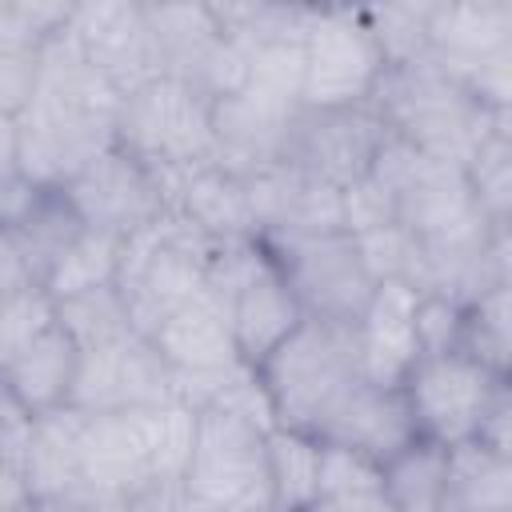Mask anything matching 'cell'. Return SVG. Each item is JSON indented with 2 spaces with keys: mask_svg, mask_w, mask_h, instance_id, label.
Wrapping results in <instances>:
<instances>
[{
  "mask_svg": "<svg viewBox=\"0 0 512 512\" xmlns=\"http://www.w3.org/2000/svg\"><path fill=\"white\" fill-rule=\"evenodd\" d=\"M372 108L392 136L456 168H464L496 128H508V116L488 112L480 100H472L468 88L452 80L432 56L388 68L372 96Z\"/></svg>",
  "mask_w": 512,
  "mask_h": 512,
  "instance_id": "6da1fadb",
  "label": "cell"
},
{
  "mask_svg": "<svg viewBox=\"0 0 512 512\" xmlns=\"http://www.w3.org/2000/svg\"><path fill=\"white\" fill-rule=\"evenodd\" d=\"M256 376L268 392L276 428L320 436L336 404L360 380L356 324L304 320L284 344H276L256 364Z\"/></svg>",
  "mask_w": 512,
  "mask_h": 512,
  "instance_id": "7a4b0ae2",
  "label": "cell"
},
{
  "mask_svg": "<svg viewBox=\"0 0 512 512\" xmlns=\"http://www.w3.org/2000/svg\"><path fill=\"white\" fill-rule=\"evenodd\" d=\"M212 248L216 244L172 208L156 224L120 240L116 288L140 336H152L180 304L204 292Z\"/></svg>",
  "mask_w": 512,
  "mask_h": 512,
  "instance_id": "3957f363",
  "label": "cell"
},
{
  "mask_svg": "<svg viewBox=\"0 0 512 512\" xmlns=\"http://www.w3.org/2000/svg\"><path fill=\"white\" fill-rule=\"evenodd\" d=\"M116 144L160 172L164 192L176 176L216 164L212 104L184 80L160 76L124 96L116 116Z\"/></svg>",
  "mask_w": 512,
  "mask_h": 512,
  "instance_id": "277c9868",
  "label": "cell"
},
{
  "mask_svg": "<svg viewBox=\"0 0 512 512\" xmlns=\"http://www.w3.org/2000/svg\"><path fill=\"white\" fill-rule=\"evenodd\" d=\"M264 436L224 408H200L192 460L180 480L184 492L216 512H272Z\"/></svg>",
  "mask_w": 512,
  "mask_h": 512,
  "instance_id": "5b68a950",
  "label": "cell"
},
{
  "mask_svg": "<svg viewBox=\"0 0 512 512\" xmlns=\"http://www.w3.org/2000/svg\"><path fill=\"white\" fill-rule=\"evenodd\" d=\"M300 48H304L300 108L372 104L388 68L360 8H316V20Z\"/></svg>",
  "mask_w": 512,
  "mask_h": 512,
  "instance_id": "8992f818",
  "label": "cell"
},
{
  "mask_svg": "<svg viewBox=\"0 0 512 512\" xmlns=\"http://www.w3.org/2000/svg\"><path fill=\"white\" fill-rule=\"evenodd\" d=\"M292 296L300 300L308 320L356 324L372 296V280L360 268L356 244L348 232H316V236H260Z\"/></svg>",
  "mask_w": 512,
  "mask_h": 512,
  "instance_id": "52a82bcc",
  "label": "cell"
},
{
  "mask_svg": "<svg viewBox=\"0 0 512 512\" xmlns=\"http://www.w3.org/2000/svg\"><path fill=\"white\" fill-rule=\"evenodd\" d=\"M404 400L412 408L416 432L444 448L468 444L488 416V408L512 388L508 380L484 372L460 352L420 356L404 376Z\"/></svg>",
  "mask_w": 512,
  "mask_h": 512,
  "instance_id": "ba28073f",
  "label": "cell"
},
{
  "mask_svg": "<svg viewBox=\"0 0 512 512\" xmlns=\"http://www.w3.org/2000/svg\"><path fill=\"white\" fill-rule=\"evenodd\" d=\"M64 196L76 208L84 228L116 236V240L156 224L168 212V192H164L160 172L136 160L120 144H108L100 156H92L64 184Z\"/></svg>",
  "mask_w": 512,
  "mask_h": 512,
  "instance_id": "9c48e42d",
  "label": "cell"
},
{
  "mask_svg": "<svg viewBox=\"0 0 512 512\" xmlns=\"http://www.w3.org/2000/svg\"><path fill=\"white\" fill-rule=\"evenodd\" d=\"M388 128L372 104L356 108H300L288 120L280 164L308 172L332 188H348L368 176Z\"/></svg>",
  "mask_w": 512,
  "mask_h": 512,
  "instance_id": "30bf717a",
  "label": "cell"
},
{
  "mask_svg": "<svg viewBox=\"0 0 512 512\" xmlns=\"http://www.w3.org/2000/svg\"><path fill=\"white\" fill-rule=\"evenodd\" d=\"M68 36L84 52V60L108 76V84L120 96H132L136 88L164 76V56L148 28L144 4H132V0L72 4Z\"/></svg>",
  "mask_w": 512,
  "mask_h": 512,
  "instance_id": "8fae6325",
  "label": "cell"
},
{
  "mask_svg": "<svg viewBox=\"0 0 512 512\" xmlns=\"http://www.w3.org/2000/svg\"><path fill=\"white\" fill-rule=\"evenodd\" d=\"M172 400V368L156 352V344L140 332L80 352L76 380L68 404L96 416V412H124V408H156Z\"/></svg>",
  "mask_w": 512,
  "mask_h": 512,
  "instance_id": "7c38bea8",
  "label": "cell"
},
{
  "mask_svg": "<svg viewBox=\"0 0 512 512\" xmlns=\"http://www.w3.org/2000/svg\"><path fill=\"white\" fill-rule=\"evenodd\" d=\"M156 480L148 460V428L144 408L96 412L84 424L80 440V488L92 492L108 512L132 488Z\"/></svg>",
  "mask_w": 512,
  "mask_h": 512,
  "instance_id": "4fadbf2b",
  "label": "cell"
},
{
  "mask_svg": "<svg viewBox=\"0 0 512 512\" xmlns=\"http://www.w3.org/2000/svg\"><path fill=\"white\" fill-rule=\"evenodd\" d=\"M416 304L420 292L404 280H388L372 288L364 312L356 316V356H360V376L368 384L400 388L412 364L420 360Z\"/></svg>",
  "mask_w": 512,
  "mask_h": 512,
  "instance_id": "5bb4252c",
  "label": "cell"
},
{
  "mask_svg": "<svg viewBox=\"0 0 512 512\" xmlns=\"http://www.w3.org/2000/svg\"><path fill=\"white\" fill-rule=\"evenodd\" d=\"M416 420L412 408L404 400V388L392 384H368L364 376L348 388V396L336 404V412L328 416V424L320 428V440L328 444H344L364 452L368 460L384 464L392 460L400 448H408L416 440Z\"/></svg>",
  "mask_w": 512,
  "mask_h": 512,
  "instance_id": "9a60e30c",
  "label": "cell"
},
{
  "mask_svg": "<svg viewBox=\"0 0 512 512\" xmlns=\"http://www.w3.org/2000/svg\"><path fill=\"white\" fill-rule=\"evenodd\" d=\"M148 340L156 344V352L164 356L172 376H208V372H224L240 360L236 340H232L228 300L216 296L208 284L188 304H180Z\"/></svg>",
  "mask_w": 512,
  "mask_h": 512,
  "instance_id": "2e32d148",
  "label": "cell"
},
{
  "mask_svg": "<svg viewBox=\"0 0 512 512\" xmlns=\"http://www.w3.org/2000/svg\"><path fill=\"white\" fill-rule=\"evenodd\" d=\"M504 52H512L508 0H456L428 8V56L448 76Z\"/></svg>",
  "mask_w": 512,
  "mask_h": 512,
  "instance_id": "e0dca14e",
  "label": "cell"
},
{
  "mask_svg": "<svg viewBox=\"0 0 512 512\" xmlns=\"http://www.w3.org/2000/svg\"><path fill=\"white\" fill-rule=\"evenodd\" d=\"M168 208L180 212L188 224H196L212 244L256 240L244 176H236L220 164H204V168L176 176L168 184Z\"/></svg>",
  "mask_w": 512,
  "mask_h": 512,
  "instance_id": "ac0fdd59",
  "label": "cell"
},
{
  "mask_svg": "<svg viewBox=\"0 0 512 512\" xmlns=\"http://www.w3.org/2000/svg\"><path fill=\"white\" fill-rule=\"evenodd\" d=\"M296 116V112H292ZM284 112L264 108L260 100L236 92L224 100H212V144H216V164L236 172V176H252L268 164L280 160L284 148V132L288 120Z\"/></svg>",
  "mask_w": 512,
  "mask_h": 512,
  "instance_id": "d6986e66",
  "label": "cell"
},
{
  "mask_svg": "<svg viewBox=\"0 0 512 512\" xmlns=\"http://www.w3.org/2000/svg\"><path fill=\"white\" fill-rule=\"evenodd\" d=\"M88 412L64 404L32 420L28 448H24V484L32 500L64 496L80 488V440H84Z\"/></svg>",
  "mask_w": 512,
  "mask_h": 512,
  "instance_id": "ffe728a7",
  "label": "cell"
},
{
  "mask_svg": "<svg viewBox=\"0 0 512 512\" xmlns=\"http://www.w3.org/2000/svg\"><path fill=\"white\" fill-rule=\"evenodd\" d=\"M76 364H80L76 340H72L60 324H52L44 336H36V340L0 372V380L8 384V392H12L32 416H44V412L68 404L72 380H76Z\"/></svg>",
  "mask_w": 512,
  "mask_h": 512,
  "instance_id": "44dd1931",
  "label": "cell"
},
{
  "mask_svg": "<svg viewBox=\"0 0 512 512\" xmlns=\"http://www.w3.org/2000/svg\"><path fill=\"white\" fill-rule=\"evenodd\" d=\"M440 512H512V460L476 440L448 448Z\"/></svg>",
  "mask_w": 512,
  "mask_h": 512,
  "instance_id": "7402d4cb",
  "label": "cell"
},
{
  "mask_svg": "<svg viewBox=\"0 0 512 512\" xmlns=\"http://www.w3.org/2000/svg\"><path fill=\"white\" fill-rule=\"evenodd\" d=\"M148 28L164 56V76L192 84L208 52L224 40L208 4H144Z\"/></svg>",
  "mask_w": 512,
  "mask_h": 512,
  "instance_id": "603a6c76",
  "label": "cell"
},
{
  "mask_svg": "<svg viewBox=\"0 0 512 512\" xmlns=\"http://www.w3.org/2000/svg\"><path fill=\"white\" fill-rule=\"evenodd\" d=\"M272 512H308L320 500V436L272 428L264 436Z\"/></svg>",
  "mask_w": 512,
  "mask_h": 512,
  "instance_id": "cb8c5ba5",
  "label": "cell"
},
{
  "mask_svg": "<svg viewBox=\"0 0 512 512\" xmlns=\"http://www.w3.org/2000/svg\"><path fill=\"white\" fill-rule=\"evenodd\" d=\"M80 232H84V224H80L76 208L68 204L64 188H44L36 196V204L28 208V216L8 236H12L16 252H20V260L28 264L32 280L44 284V276L52 272V264L72 248V240Z\"/></svg>",
  "mask_w": 512,
  "mask_h": 512,
  "instance_id": "d4e9b609",
  "label": "cell"
},
{
  "mask_svg": "<svg viewBox=\"0 0 512 512\" xmlns=\"http://www.w3.org/2000/svg\"><path fill=\"white\" fill-rule=\"evenodd\" d=\"M444 480H448V448L424 436H416L408 448H400L392 460L380 464V488L396 512L440 508Z\"/></svg>",
  "mask_w": 512,
  "mask_h": 512,
  "instance_id": "484cf974",
  "label": "cell"
},
{
  "mask_svg": "<svg viewBox=\"0 0 512 512\" xmlns=\"http://www.w3.org/2000/svg\"><path fill=\"white\" fill-rule=\"evenodd\" d=\"M456 352L468 356L472 364H480L484 372L508 380V364H512V300H508V284H496L480 296H472L460 312V340Z\"/></svg>",
  "mask_w": 512,
  "mask_h": 512,
  "instance_id": "4316f807",
  "label": "cell"
},
{
  "mask_svg": "<svg viewBox=\"0 0 512 512\" xmlns=\"http://www.w3.org/2000/svg\"><path fill=\"white\" fill-rule=\"evenodd\" d=\"M116 268H120V240L116 236H104V232H92L84 228L72 248L52 264V272L44 276V292L56 300H68V296H84V292H96V288H108L116 284Z\"/></svg>",
  "mask_w": 512,
  "mask_h": 512,
  "instance_id": "83f0119b",
  "label": "cell"
},
{
  "mask_svg": "<svg viewBox=\"0 0 512 512\" xmlns=\"http://www.w3.org/2000/svg\"><path fill=\"white\" fill-rule=\"evenodd\" d=\"M304 40H276V44H260L252 48L248 60V80H244V96L260 100L272 112H300V88H304Z\"/></svg>",
  "mask_w": 512,
  "mask_h": 512,
  "instance_id": "f1b7e54d",
  "label": "cell"
},
{
  "mask_svg": "<svg viewBox=\"0 0 512 512\" xmlns=\"http://www.w3.org/2000/svg\"><path fill=\"white\" fill-rule=\"evenodd\" d=\"M56 324L76 340L80 352L100 348V344H116V340L136 332L132 320H128V304H124L116 284L84 292V296L56 300Z\"/></svg>",
  "mask_w": 512,
  "mask_h": 512,
  "instance_id": "f546056e",
  "label": "cell"
},
{
  "mask_svg": "<svg viewBox=\"0 0 512 512\" xmlns=\"http://www.w3.org/2000/svg\"><path fill=\"white\" fill-rule=\"evenodd\" d=\"M464 180L484 220L508 228V212H512V132L508 128H496L472 152V160L464 164Z\"/></svg>",
  "mask_w": 512,
  "mask_h": 512,
  "instance_id": "4dcf8cb0",
  "label": "cell"
},
{
  "mask_svg": "<svg viewBox=\"0 0 512 512\" xmlns=\"http://www.w3.org/2000/svg\"><path fill=\"white\" fill-rule=\"evenodd\" d=\"M148 428V460L156 480H184V468L192 460L196 444V408L180 400H164L156 408H144Z\"/></svg>",
  "mask_w": 512,
  "mask_h": 512,
  "instance_id": "1f68e13d",
  "label": "cell"
},
{
  "mask_svg": "<svg viewBox=\"0 0 512 512\" xmlns=\"http://www.w3.org/2000/svg\"><path fill=\"white\" fill-rule=\"evenodd\" d=\"M428 8L432 4H384V8H360L384 68H404L428 56Z\"/></svg>",
  "mask_w": 512,
  "mask_h": 512,
  "instance_id": "d6a6232c",
  "label": "cell"
},
{
  "mask_svg": "<svg viewBox=\"0 0 512 512\" xmlns=\"http://www.w3.org/2000/svg\"><path fill=\"white\" fill-rule=\"evenodd\" d=\"M356 244V256H360V268L364 276L376 284H388V280H404L416 288V272H420V240L400 224H380V228H368V232H356L352 236Z\"/></svg>",
  "mask_w": 512,
  "mask_h": 512,
  "instance_id": "836d02e7",
  "label": "cell"
},
{
  "mask_svg": "<svg viewBox=\"0 0 512 512\" xmlns=\"http://www.w3.org/2000/svg\"><path fill=\"white\" fill-rule=\"evenodd\" d=\"M52 324H56V304L40 284H28L8 300H0V372Z\"/></svg>",
  "mask_w": 512,
  "mask_h": 512,
  "instance_id": "e575fe53",
  "label": "cell"
},
{
  "mask_svg": "<svg viewBox=\"0 0 512 512\" xmlns=\"http://www.w3.org/2000/svg\"><path fill=\"white\" fill-rule=\"evenodd\" d=\"M68 12H72V4H40V0L0 4V48L36 56L68 24Z\"/></svg>",
  "mask_w": 512,
  "mask_h": 512,
  "instance_id": "d590c367",
  "label": "cell"
},
{
  "mask_svg": "<svg viewBox=\"0 0 512 512\" xmlns=\"http://www.w3.org/2000/svg\"><path fill=\"white\" fill-rule=\"evenodd\" d=\"M376 488H380L376 460H368L356 448L320 440V496H348V492H376Z\"/></svg>",
  "mask_w": 512,
  "mask_h": 512,
  "instance_id": "8d00e7d4",
  "label": "cell"
},
{
  "mask_svg": "<svg viewBox=\"0 0 512 512\" xmlns=\"http://www.w3.org/2000/svg\"><path fill=\"white\" fill-rule=\"evenodd\" d=\"M460 312H464V304H456L448 296H436V292H420V304H416V348H420V356L456 352Z\"/></svg>",
  "mask_w": 512,
  "mask_h": 512,
  "instance_id": "74e56055",
  "label": "cell"
},
{
  "mask_svg": "<svg viewBox=\"0 0 512 512\" xmlns=\"http://www.w3.org/2000/svg\"><path fill=\"white\" fill-rule=\"evenodd\" d=\"M32 88H36V56L0 48V112L20 116L32 100Z\"/></svg>",
  "mask_w": 512,
  "mask_h": 512,
  "instance_id": "f35d334b",
  "label": "cell"
},
{
  "mask_svg": "<svg viewBox=\"0 0 512 512\" xmlns=\"http://www.w3.org/2000/svg\"><path fill=\"white\" fill-rule=\"evenodd\" d=\"M180 504H184L180 480H148V484L132 488L128 496H120L112 504V512H180Z\"/></svg>",
  "mask_w": 512,
  "mask_h": 512,
  "instance_id": "ab89813d",
  "label": "cell"
},
{
  "mask_svg": "<svg viewBox=\"0 0 512 512\" xmlns=\"http://www.w3.org/2000/svg\"><path fill=\"white\" fill-rule=\"evenodd\" d=\"M472 440H476L480 448H488V452L512 460V388L488 408V416L480 420V428H476Z\"/></svg>",
  "mask_w": 512,
  "mask_h": 512,
  "instance_id": "60d3db41",
  "label": "cell"
},
{
  "mask_svg": "<svg viewBox=\"0 0 512 512\" xmlns=\"http://www.w3.org/2000/svg\"><path fill=\"white\" fill-rule=\"evenodd\" d=\"M308 512H396L392 500L376 488V492H348V496H320Z\"/></svg>",
  "mask_w": 512,
  "mask_h": 512,
  "instance_id": "b9f144b4",
  "label": "cell"
},
{
  "mask_svg": "<svg viewBox=\"0 0 512 512\" xmlns=\"http://www.w3.org/2000/svg\"><path fill=\"white\" fill-rule=\"evenodd\" d=\"M28 284H36L32 272H28V264L20 260L12 236L0 232V300H8L12 292H20V288H28Z\"/></svg>",
  "mask_w": 512,
  "mask_h": 512,
  "instance_id": "7bdbcfd3",
  "label": "cell"
},
{
  "mask_svg": "<svg viewBox=\"0 0 512 512\" xmlns=\"http://www.w3.org/2000/svg\"><path fill=\"white\" fill-rule=\"evenodd\" d=\"M20 176V124L16 116L0 112V184Z\"/></svg>",
  "mask_w": 512,
  "mask_h": 512,
  "instance_id": "ee69618b",
  "label": "cell"
},
{
  "mask_svg": "<svg viewBox=\"0 0 512 512\" xmlns=\"http://www.w3.org/2000/svg\"><path fill=\"white\" fill-rule=\"evenodd\" d=\"M28 484H24V472L0 456V512H20L28 504Z\"/></svg>",
  "mask_w": 512,
  "mask_h": 512,
  "instance_id": "f6af8a7d",
  "label": "cell"
},
{
  "mask_svg": "<svg viewBox=\"0 0 512 512\" xmlns=\"http://www.w3.org/2000/svg\"><path fill=\"white\" fill-rule=\"evenodd\" d=\"M180 512H216V508H208V504H200V500H192V496L184 492V504H180Z\"/></svg>",
  "mask_w": 512,
  "mask_h": 512,
  "instance_id": "bcb514c9",
  "label": "cell"
},
{
  "mask_svg": "<svg viewBox=\"0 0 512 512\" xmlns=\"http://www.w3.org/2000/svg\"><path fill=\"white\" fill-rule=\"evenodd\" d=\"M424 512H440V508H424Z\"/></svg>",
  "mask_w": 512,
  "mask_h": 512,
  "instance_id": "7dc6e473",
  "label": "cell"
}]
</instances>
